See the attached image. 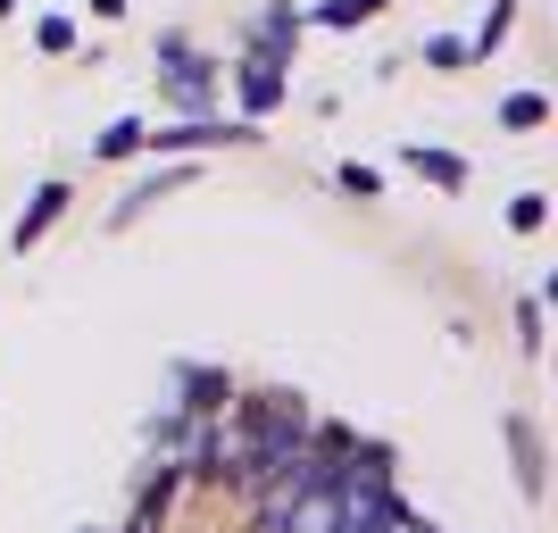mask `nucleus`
I'll use <instances>...</instances> for the list:
<instances>
[{"instance_id": "9d476101", "label": "nucleus", "mask_w": 558, "mask_h": 533, "mask_svg": "<svg viewBox=\"0 0 558 533\" xmlns=\"http://www.w3.org/2000/svg\"><path fill=\"white\" fill-rule=\"evenodd\" d=\"M342 192H359V201H375V167H359V159H350V167H342Z\"/></svg>"}, {"instance_id": "f8f14e48", "label": "nucleus", "mask_w": 558, "mask_h": 533, "mask_svg": "<svg viewBox=\"0 0 558 533\" xmlns=\"http://www.w3.org/2000/svg\"><path fill=\"white\" fill-rule=\"evenodd\" d=\"M93 9H100V17H125V0H93Z\"/></svg>"}, {"instance_id": "1a4fd4ad", "label": "nucleus", "mask_w": 558, "mask_h": 533, "mask_svg": "<svg viewBox=\"0 0 558 533\" xmlns=\"http://www.w3.org/2000/svg\"><path fill=\"white\" fill-rule=\"evenodd\" d=\"M34 43H43V50H68L75 25H68V17H43V25H34Z\"/></svg>"}, {"instance_id": "20e7f679", "label": "nucleus", "mask_w": 558, "mask_h": 533, "mask_svg": "<svg viewBox=\"0 0 558 533\" xmlns=\"http://www.w3.org/2000/svg\"><path fill=\"white\" fill-rule=\"evenodd\" d=\"M142 142H159V150H192V142H233L217 117H192V125H167V134H142Z\"/></svg>"}, {"instance_id": "6e6552de", "label": "nucleus", "mask_w": 558, "mask_h": 533, "mask_svg": "<svg viewBox=\"0 0 558 533\" xmlns=\"http://www.w3.org/2000/svg\"><path fill=\"white\" fill-rule=\"evenodd\" d=\"M375 9H384V0H326L317 17H326V25H359V17H375Z\"/></svg>"}, {"instance_id": "0eeeda50", "label": "nucleus", "mask_w": 558, "mask_h": 533, "mask_svg": "<svg viewBox=\"0 0 558 533\" xmlns=\"http://www.w3.org/2000/svg\"><path fill=\"white\" fill-rule=\"evenodd\" d=\"M500 117H509V125H542L550 100H542V93H509V109H500Z\"/></svg>"}, {"instance_id": "7ed1b4c3", "label": "nucleus", "mask_w": 558, "mask_h": 533, "mask_svg": "<svg viewBox=\"0 0 558 533\" xmlns=\"http://www.w3.org/2000/svg\"><path fill=\"white\" fill-rule=\"evenodd\" d=\"M59 209H68V184H43V192H34V209L17 217V233H9V242H17V251H34V242L59 226Z\"/></svg>"}, {"instance_id": "f257e3e1", "label": "nucleus", "mask_w": 558, "mask_h": 533, "mask_svg": "<svg viewBox=\"0 0 558 533\" xmlns=\"http://www.w3.org/2000/svg\"><path fill=\"white\" fill-rule=\"evenodd\" d=\"M159 59H167V84H175V100H192V109H201V100H209V59H192L184 34H167Z\"/></svg>"}, {"instance_id": "ddd939ff", "label": "nucleus", "mask_w": 558, "mask_h": 533, "mask_svg": "<svg viewBox=\"0 0 558 533\" xmlns=\"http://www.w3.org/2000/svg\"><path fill=\"white\" fill-rule=\"evenodd\" d=\"M9 9H17V0H0V17H9Z\"/></svg>"}, {"instance_id": "423d86ee", "label": "nucleus", "mask_w": 558, "mask_h": 533, "mask_svg": "<svg viewBox=\"0 0 558 533\" xmlns=\"http://www.w3.org/2000/svg\"><path fill=\"white\" fill-rule=\"evenodd\" d=\"M142 134H150V125H134V117H117V125H109V134L93 142V150H100V159H125V150H142Z\"/></svg>"}, {"instance_id": "9b49d317", "label": "nucleus", "mask_w": 558, "mask_h": 533, "mask_svg": "<svg viewBox=\"0 0 558 533\" xmlns=\"http://www.w3.org/2000/svg\"><path fill=\"white\" fill-rule=\"evenodd\" d=\"M509 226H517V233H534V226H542V192H525V201H517Z\"/></svg>"}, {"instance_id": "39448f33", "label": "nucleus", "mask_w": 558, "mask_h": 533, "mask_svg": "<svg viewBox=\"0 0 558 533\" xmlns=\"http://www.w3.org/2000/svg\"><path fill=\"white\" fill-rule=\"evenodd\" d=\"M409 167H417V175H434V184H466V167L450 159V150H425V142H409Z\"/></svg>"}, {"instance_id": "f03ea898", "label": "nucleus", "mask_w": 558, "mask_h": 533, "mask_svg": "<svg viewBox=\"0 0 558 533\" xmlns=\"http://www.w3.org/2000/svg\"><path fill=\"white\" fill-rule=\"evenodd\" d=\"M242 100H251V117H258V109H276V100H283V59L251 50V59H242Z\"/></svg>"}]
</instances>
